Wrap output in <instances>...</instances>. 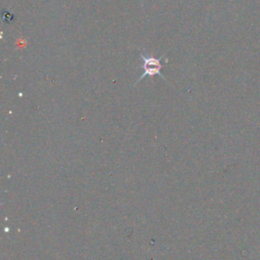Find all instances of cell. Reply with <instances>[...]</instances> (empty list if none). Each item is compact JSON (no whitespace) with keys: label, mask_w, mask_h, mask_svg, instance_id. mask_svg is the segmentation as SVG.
<instances>
[{"label":"cell","mask_w":260,"mask_h":260,"mask_svg":"<svg viewBox=\"0 0 260 260\" xmlns=\"http://www.w3.org/2000/svg\"><path fill=\"white\" fill-rule=\"evenodd\" d=\"M142 59L144 60V64H143V69H144V74H142V76L138 78L135 82V84L137 82L142 81L146 76H153V75H159L161 78L166 79L165 75L162 74V60L164 58V55L159 57V58H155V57H149V56H145L144 54H141Z\"/></svg>","instance_id":"obj_1"}]
</instances>
